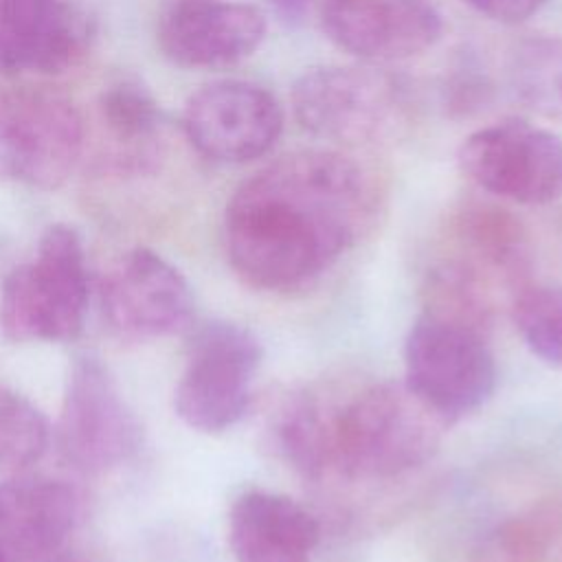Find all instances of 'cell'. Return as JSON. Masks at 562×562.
Returning a JSON list of instances; mask_svg holds the SVG:
<instances>
[{
  "label": "cell",
  "instance_id": "cell-1",
  "mask_svg": "<svg viewBox=\"0 0 562 562\" xmlns=\"http://www.w3.org/2000/svg\"><path fill=\"white\" fill-rule=\"evenodd\" d=\"M382 209L384 187L360 160L336 149L292 151L233 191L224 211L226 255L248 285L294 292L362 241Z\"/></svg>",
  "mask_w": 562,
  "mask_h": 562
},
{
  "label": "cell",
  "instance_id": "cell-2",
  "mask_svg": "<svg viewBox=\"0 0 562 562\" xmlns=\"http://www.w3.org/2000/svg\"><path fill=\"white\" fill-rule=\"evenodd\" d=\"M448 424L406 382L288 395L272 422L277 452L310 481H389L428 463Z\"/></svg>",
  "mask_w": 562,
  "mask_h": 562
},
{
  "label": "cell",
  "instance_id": "cell-3",
  "mask_svg": "<svg viewBox=\"0 0 562 562\" xmlns=\"http://www.w3.org/2000/svg\"><path fill=\"white\" fill-rule=\"evenodd\" d=\"M88 310V268L81 237L48 226L35 257L13 268L0 288V334L11 342H66L81 334Z\"/></svg>",
  "mask_w": 562,
  "mask_h": 562
},
{
  "label": "cell",
  "instance_id": "cell-4",
  "mask_svg": "<svg viewBox=\"0 0 562 562\" xmlns=\"http://www.w3.org/2000/svg\"><path fill=\"white\" fill-rule=\"evenodd\" d=\"M290 99L305 132L347 147L389 143L413 116L408 86L367 66L312 68L294 81Z\"/></svg>",
  "mask_w": 562,
  "mask_h": 562
},
{
  "label": "cell",
  "instance_id": "cell-5",
  "mask_svg": "<svg viewBox=\"0 0 562 562\" xmlns=\"http://www.w3.org/2000/svg\"><path fill=\"white\" fill-rule=\"evenodd\" d=\"M83 149L77 105L48 86L0 83V182L55 189Z\"/></svg>",
  "mask_w": 562,
  "mask_h": 562
},
{
  "label": "cell",
  "instance_id": "cell-6",
  "mask_svg": "<svg viewBox=\"0 0 562 562\" xmlns=\"http://www.w3.org/2000/svg\"><path fill=\"white\" fill-rule=\"evenodd\" d=\"M496 378L485 334L424 310L413 321L404 340V382L448 426L479 411Z\"/></svg>",
  "mask_w": 562,
  "mask_h": 562
},
{
  "label": "cell",
  "instance_id": "cell-7",
  "mask_svg": "<svg viewBox=\"0 0 562 562\" xmlns=\"http://www.w3.org/2000/svg\"><path fill=\"white\" fill-rule=\"evenodd\" d=\"M261 356V342L246 325L206 321L193 327L184 371L173 391L176 415L200 432L235 426L250 406Z\"/></svg>",
  "mask_w": 562,
  "mask_h": 562
},
{
  "label": "cell",
  "instance_id": "cell-8",
  "mask_svg": "<svg viewBox=\"0 0 562 562\" xmlns=\"http://www.w3.org/2000/svg\"><path fill=\"white\" fill-rule=\"evenodd\" d=\"M57 446L61 457L81 472L114 470L143 446V426L110 369L94 356L70 364L59 419Z\"/></svg>",
  "mask_w": 562,
  "mask_h": 562
},
{
  "label": "cell",
  "instance_id": "cell-9",
  "mask_svg": "<svg viewBox=\"0 0 562 562\" xmlns=\"http://www.w3.org/2000/svg\"><path fill=\"white\" fill-rule=\"evenodd\" d=\"M461 171L494 198L549 204L562 195V138L527 121L472 132L457 154Z\"/></svg>",
  "mask_w": 562,
  "mask_h": 562
},
{
  "label": "cell",
  "instance_id": "cell-10",
  "mask_svg": "<svg viewBox=\"0 0 562 562\" xmlns=\"http://www.w3.org/2000/svg\"><path fill=\"white\" fill-rule=\"evenodd\" d=\"M182 123L198 154L241 165L272 149L283 130V108L252 81L224 79L200 88L187 101Z\"/></svg>",
  "mask_w": 562,
  "mask_h": 562
},
{
  "label": "cell",
  "instance_id": "cell-11",
  "mask_svg": "<svg viewBox=\"0 0 562 562\" xmlns=\"http://www.w3.org/2000/svg\"><path fill=\"white\" fill-rule=\"evenodd\" d=\"M101 312L127 340H151L191 325L193 292L182 272L149 248L121 257L101 281Z\"/></svg>",
  "mask_w": 562,
  "mask_h": 562
},
{
  "label": "cell",
  "instance_id": "cell-12",
  "mask_svg": "<svg viewBox=\"0 0 562 562\" xmlns=\"http://www.w3.org/2000/svg\"><path fill=\"white\" fill-rule=\"evenodd\" d=\"M318 20L329 42L369 64L415 57L443 31L432 0H323Z\"/></svg>",
  "mask_w": 562,
  "mask_h": 562
},
{
  "label": "cell",
  "instance_id": "cell-13",
  "mask_svg": "<svg viewBox=\"0 0 562 562\" xmlns=\"http://www.w3.org/2000/svg\"><path fill=\"white\" fill-rule=\"evenodd\" d=\"M90 35L68 0H0V72L59 75L86 55Z\"/></svg>",
  "mask_w": 562,
  "mask_h": 562
},
{
  "label": "cell",
  "instance_id": "cell-14",
  "mask_svg": "<svg viewBox=\"0 0 562 562\" xmlns=\"http://www.w3.org/2000/svg\"><path fill=\"white\" fill-rule=\"evenodd\" d=\"M266 15L244 2L180 0L162 18V53L184 68H222L252 55L266 37Z\"/></svg>",
  "mask_w": 562,
  "mask_h": 562
},
{
  "label": "cell",
  "instance_id": "cell-15",
  "mask_svg": "<svg viewBox=\"0 0 562 562\" xmlns=\"http://www.w3.org/2000/svg\"><path fill=\"white\" fill-rule=\"evenodd\" d=\"M81 512L72 485L50 476H13L0 483V549L7 560L31 562L57 551Z\"/></svg>",
  "mask_w": 562,
  "mask_h": 562
},
{
  "label": "cell",
  "instance_id": "cell-16",
  "mask_svg": "<svg viewBox=\"0 0 562 562\" xmlns=\"http://www.w3.org/2000/svg\"><path fill=\"white\" fill-rule=\"evenodd\" d=\"M321 540L318 520L285 494L248 490L228 514L235 562H310Z\"/></svg>",
  "mask_w": 562,
  "mask_h": 562
},
{
  "label": "cell",
  "instance_id": "cell-17",
  "mask_svg": "<svg viewBox=\"0 0 562 562\" xmlns=\"http://www.w3.org/2000/svg\"><path fill=\"white\" fill-rule=\"evenodd\" d=\"M448 257L461 261L492 288L516 296L529 279L531 252L522 224L492 202L461 204L448 224Z\"/></svg>",
  "mask_w": 562,
  "mask_h": 562
},
{
  "label": "cell",
  "instance_id": "cell-18",
  "mask_svg": "<svg viewBox=\"0 0 562 562\" xmlns=\"http://www.w3.org/2000/svg\"><path fill=\"white\" fill-rule=\"evenodd\" d=\"M474 562H562V503L536 501L503 516L479 538Z\"/></svg>",
  "mask_w": 562,
  "mask_h": 562
},
{
  "label": "cell",
  "instance_id": "cell-19",
  "mask_svg": "<svg viewBox=\"0 0 562 562\" xmlns=\"http://www.w3.org/2000/svg\"><path fill=\"white\" fill-rule=\"evenodd\" d=\"M101 121L119 149L121 165L140 167L151 156V143L160 134V110L145 86L121 79L108 86L99 99Z\"/></svg>",
  "mask_w": 562,
  "mask_h": 562
},
{
  "label": "cell",
  "instance_id": "cell-20",
  "mask_svg": "<svg viewBox=\"0 0 562 562\" xmlns=\"http://www.w3.org/2000/svg\"><path fill=\"white\" fill-rule=\"evenodd\" d=\"M509 81L522 103L562 119V37L525 42L512 57Z\"/></svg>",
  "mask_w": 562,
  "mask_h": 562
},
{
  "label": "cell",
  "instance_id": "cell-21",
  "mask_svg": "<svg viewBox=\"0 0 562 562\" xmlns=\"http://www.w3.org/2000/svg\"><path fill=\"white\" fill-rule=\"evenodd\" d=\"M512 316L529 351L562 369V285L527 283L512 299Z\"/></svg>",
  "mask_w": 562,
  "mask_h": 562
},
{
  "label": "cell",
  "instance_id": "cell-22",
  "mask_svg": "<svg viewBox=\"0 0 562 562\" xmlns=\"http://www.w3.org/2000/svg\"><path fill=\"white\" fill-rule=\"evenodd\" d=\"M50 426L44 413L13 389L0 386V472H20L48 448Z\"/></svg>",
  "mask_w": 562,
  "mask_h": 562
},
{
  "label": "cell",
  "instance_id": "cell-23",
  "mask_svg": "<svg viewBox=\"0 0 562 562\" xmlns=\"http://www.w3.org/2000/svg\"><path fill=\"white\" fill-rule=\"evenodd\" d=\"M474 11L481 15L503 22V24H518L538 13L549 0H465Z\"/></svg>",
  "mask_w": 562,
  "mask_h": 562
},
{
  "label": "cell",
  "instance_id": "cell-24",
  "mask_svg": "<svg viewBox=\"0 0 562 562\" xmlns=\"http://www.w3.org/2000/svg\"><path fill=\"white\" fill-rule=\"evenodd\" d=\"M274 11L285 20H296L303 15L310 0H270Z\"/></svg>",
  "mask_w": 562,
  "mask_h": 562
},
{
  "label": "cell",
  "instance_id": "cell-25",
  "mask_svg": "<svg viewBox=\"0 0 562 562\" xmlns=\"http://www.w3.org/2000/svg\"><path fill=\"white\" fill-rule=\"evenodd\" d=\"M0 562H9V560H7V555L2 553V549H0Z\"/></svg>",
  "mask_w": 562,
  "mask_h": 562
},
{
  "label": "cell",
  "instance_id": "cell-26",
  "mask_svg": "<svg viewBox=\"0 0 562 562\" xmlns=\"http://www.w3.org/2000/svg\"><path fill=\"white\" fill-rule=\"evenodd\" d=\"M66 562H77V560H66Z\"/></svg>",
  "mask_w": 562,
  "mask_h": 562
}]
</instances>
